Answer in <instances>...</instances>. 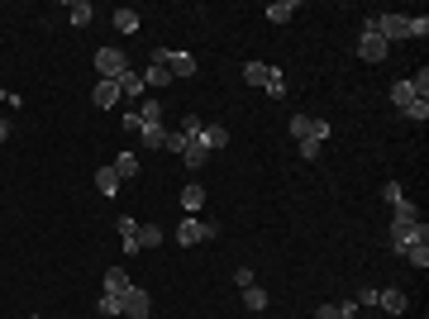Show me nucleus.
Masks as SVG:
<instances>
[{
    "mask_svg": "<svg viewBox=\"0 0 429 319\" xmlns=\"http://www.w3.org/2000/svg\"><path fill=\"white\" fill-rule=\"evenodd\" d=\"M67 19H72V29H86V24L95 19L91 0H72V5H67Z\"/></svg>",
    "mask_w": 429,
    "mask_h": 319,
    "instance_id": "nucleus-14",
    "label": "nucleus"
},
{
    "mask_svg": "<svg viewBox=\"0 0 429 319\" xmlns=\"http://www.w3.org/2000/svg\"><path fill=\"white\" fill-rule=\"evenodd\" d=\"M5 139H10V119H0V144H5Z\"/></svg>",
    "mask_w": 429,
    "mask_h": 319,
    "instance_id": "nucleus-40",
    "label": "nucleus"
},
{
    "mask_svg": "<svg viewBox=\"0 0 429 319\" xmlns=\"http://www.w3.org/2000/svg\"><path fill=\"white\" fill-rule=\"evenodd\" d=\"M91 105L95 110H115V105H120V81H95Z\"/></svg>",
    "mask_w": 429,
    "mask_h": 319,
    "instance_id": "nucleus-9",
    "label": "nucleus"
},
{
    "mask_svg": "<svg viewBox=\"0 0 429 319\" xmlns=\"http://www.w3.org/2000/svg\"><path fill=\"white\" fill-rule=\"evenodd\" d=\"M415 100H429V96H415L411 77H406V81H396V86H391V105H396V110H406V105H415Z\"/></svg>",
    "mask_w": 429,
    "mask_h": 319,
    "instance_id": "nucleus-13",
    "label": "nucleus"
},
{
    "mask_svg": "<svg viewBox=\"0 0 429 319\" xmlns=\"http://www.w3.org/2000/svg\"><path fill=\"white\" fill-rule=\"evenodd\" d=\"M115 172H120V181H134L139 176V153H120L115 158Z\"/></svg>",
    "mask_w": 429,
    "mask_h": 319,
    "instance_id": "nucleus-20",
    "label": "nucleus"
},
{
    "mask_svg": "<svg viewBox=\"0 0 429 319\" xmlns=\"http://www.w3.org/2000/svg\"><path fill=\"white\" fill-rule=\"evenodd\" d=\"M162 139H167V129H162V124H143L139 129V144L143 148H162Z\"/></svg>",
    "mask_w": 429,
    "mask_h": 319,
    "instance_id": "nucleus-23",
    "label": "nucleus"
},
{
    "mask_svg": "<svg viewBox=\"0 0 429 319\" xmlns=\"http://www.w3.org/2000/svg\"><path fill=\"white\" fill-rule=\"evenodd\" d=\"M386 53H391V43L372 29V19H363V33H358V58H363V63H386Z\"/></svg>",
    "mask_w": 429,
    "mask_h": 319,
    "instance_id": "nucleus-2",
    "label": "nucleus"
},
{
    "mask_svg": "<svg viewBox=\"0 0 429 319\" xmlns=\"http://www.w3.org/2000/svg\"><path fill=\"white\" fill-rule=\"evenodd\" d=\"M315 319H339V305H319V310H315Z\"/></svg>",
    "mask_w": 429,
    "mask_h": 319,
    "instance_id": "nucleus-39",
    "label": "nucleus"
},
{
    "mask_svg": "<svg viewBox=\"0 0 429 319\" xmlns=\"http://www.w3.org/2000/svg\"><path fill=\"white\" fill-rule=\"evenodd\" d=\"M268 96H272V100H286V96H291V91H286V77L277 72V67L268 72Z\"/></svg>",
    "mask_w": 429,
    "mask_h": 319,
    "instance_id": "nucleus-28",
    "label": "nucleus"
},
{
    "mask_svg": "<svg viewBox=\"0 0 429 319\" xmlns=\"http://www.w3.org/2000/svg\"><path fill=\"white\" fill-rule=\"evenodd\" d=\"M339 319H353V315H339Z\"/></svg>",
    "mask_w": 429,
    "mask_h": 319,
    "instance_id": "nucleus-42",
    "label": "nucleus"
},
{
    "mask_svg": "<svg viewBox=\"0 0 429 319\" xmlns=\"http://www.w3.org/2000/svg\"><path fill=\"white\" fill-rule=\"evenodd\" d=\"M201 144H206V153H224V148H229V129L224 124H206L201 129Z\"/></svg>",
    "mask_w": 429,
    "mask_h": 319,
    "instance_id": "nucleus-11",
    "label": "nucleus"
},
{
    "mask_svg": "<svg viewBox=\"0 0 429 319\" xmlns=\"http://www.w3.org/2000/svg\"><path fill=\"white\" fill-rule=\"evenodd\" d=\"M139 77H143V86H153V91H158V86H172V72L162 63H148V72H139Z\"/></svg>",
    "mask_w": 429,
    "mask_h": 319,
    "instance_id": "nucleus-17",
    "label": "nucleus"
},
{
    "mask_svg": "<svg viewBox=\"0 0 429 319\" xmlns=\"http://www.w3.org/2000/svg\"><path fill=\"white\" fill-rule=\"evenodd\" d=\"M268 72H272L268 63H243V81L248 86H268Z\"/></svg>",
    "mask_w": 429,
    "mask_h": 319,
    "instance_id": "nucleus-22",
    "label": "nucleus"
},
{
    "mask_svg": "<svg viewBox=\"0 0 429 319\" xmlns=\"http://www.w3.org/2000/svg\"><path fill=\"white\" fill-rule=\"evenodd\" d=\"M401 114H406L411 124H425V119H429V100H415V105H406Z\"/></svg>",
    "mask_w": 429,
    "mask_h": 319,
    "instance_id": "nucleus-30",
    "label": "nucleus"
},
{
    "mask_svg": "<svg viewBox=\"0 0 429 319\" xmlns=\"http://www.w3.org/2000/svg\"><path fill=\"white\" fill-rule=\"evenodd\" d=\"M120 186H125V181H120L115 167H95V191H100V195H115Z\"/></svg>",
    "mask_w": 429,
    "mask_h": 319,
    "instance_id": "nucleus-15",
    "label": "nucleus"
},
{
    "mask_svg": "<svg viewBox=\"0 0 429 319\" xmlns=\"http://www.w3.org/2000/svg\"><path fill=\"white\" fill-rule=\"evenodd\" d=\"M120 305H125V319H148V315H153V301H148V291H143L139 281L120 296Z\"/></svg>",
    "mask_w": 429,
    "mask_h": 319,
    "instance_id": "nucleus-7",
    "label": "nucleus"
},
{
    "mask_svg": "<svg viewBox=\"0 0 429 319\" xmlns=\"http://www.w3.org/2000/svg\"><path fill=\"white\" fill-rule=\"evenodd\" d=\"M353 301H358V305H377V291H372V286H363L358 296H353Z\"/></svg>",
    "mask_w": 429,
    "mask_h": 319,
    "instance_id": "nucleus-38",
    "label": "nucleus"
},
{
    "mask_svg": "<svg viewBox=\"0 0 429 319\" xmlns=\"http://www.w3.org/2000/svg\"><path fill=\"white\" fill-rule=\"evenodd\" d=\"M291 15H296V0H277V5H268V19H272V24H286Z\"/></svg>",
    "mask_w": 429,
    "mask_h": 319,
    "instance_id": "nucleus-24",
    "label": "nucleus"
},
{
    "mask_svg": "<svg viewBox=\"0 0 429 319\" xmlns=\"http://www.w3.org/2000/svg\"><path fill=\"white\" fill-rule=\"evenodd\" d=\"M95 67H100V81H120L129 72V58L120 48H95Z\"/></svg>",
    "mask_w": 429,
    "mask_h": 319,
    "instance_id": "nucleus-5",
    "label": "nucleus"
},
{
    "mask_svg": "<svg viewBox=\"0 0 429 319\" xmlns=\"http://www.w3.org/2000/svg\"><path fill=\"white\" fill-rule=\"evenodd\" d=\"M153 63H162V67H167V72H172V81L196 77V58H191V53H176V48H153Z\"/></svg>",
    "mask_w": 429,
    "mask_h": 319,
    "instance_id": "nucleus-3",
    "label": "nucleus"
},
{
    "mask_svg": "<svg viewBox=\"0 0 429 319\" xmlns=\"http://www.w3.org/2000/svg\"><path fill=\"white\" fill-rule=\"evenodd\" d=\"M176 205L186 210L191 220H196V215L206 210V186H201V181H186V186H181V200H176Z\"/></svg>",
    "mask_w": 429,
    "mask_h": 319,
    "instance_id": "nucleus-8",
    "label": "nucleus"
},
{
    "mask_svg": "<svg viewBox=\"0 0 429 319\" xmlns=\"http://www.w3.org/2000/svg\"><path fill=\"white\" fill-rule=\"evenodd\" d=\"M181 158H186V167H206L210 153H206V144H201V139H186V153H181Z\"/></svg>",
    "mask_w": 429,
    "mask_h": 319,
    "instance_id": "nucleus-21",
    "label": "nucleus"
},
{
    "mask_svg": "<svg viewBox=\"0 0 429 319\" xmlns=\"http://www.w3.org/2000/svg\"><path fill=\"white\" fill-rule=\"evenodd\" d=\"M143 91H148V86H143V77H139V72H125V77H120V96L143 100Z\"/></svg>",
    "mask_w": 429,
    "mask_h": 319,
    "instance_id": "nucleus-19",
    "label": "nucleus"
},
{
    "mask_svg": "<svg viewBox=\"0 0 429 319\" xmlns=\"http://www.w3.org/2000/svg\"><path fill=\"white\" fill-rule=\"evenodd\" d=\"M158 243H162L158 224H139V253H143V248H158Z\"/></svg>",
    "mask_w": 429,
    "mask_h": 319,
    "instance_id": "nucleus-26",
    "label": "nucleus"
},
{
    "mask_svg": "<svg viewBox=\"0 0 429 319\" xmlns=\"http://www.w3.org/2000/svg\"><path fill=\"white\" fill-rule=\"evenodd\" d=\"M134 114H139V124H162V105H158L153 96H143V100H139V110H134Z\"/></svg>",
    "mask_w": 429,
    "mask_h": 319,
    "instance_id": "nucleus-18",
    "label": "nucleus"
},
{
    "mask_svg": "<svg viewBox=\"0 0 429 319\" xmlns=\"http://www.w3.org/2000/svg\"><path fill=\"white\" fill-rule=\"evenodd\" d=\"M33 319H38V315H33Z\"/></svg>",
    "mask_w": 429,
    "mask_h": 319,
    "instance_id": "nucleus-43",
    "label": "nucleus"
},
{
    "mask_svg": "<svg viewBox=\"0 0 429 319\" xmlns=\"http://www.w3.org/2000/svg\"><path fill=\"white\" fill-rule=\"evenodd\" d=\"M5 96H10V91H5V86H0V100H5Z\"/></svg>",
    "mask_w": 429,
    "mask_h": 319,
    "instance_id": "nucleus-41",
    "label": "nucleus"
},
{
    "mask_svg": "<svg viewBox=\"0 0 429 319\" xmlns=\"http://www.w3.org/2000/svg\"><path fill=\"white\" fill-rule=\"evenodd\" d=\"M372 29H377L386 43H396V38H411V15H372Z\"/></svg>",
    "mask_w": 429,
    "mask_h": 319,
    "instance_id": "nucleus-6",
    "label": "nucleus"
},
{
    "mask_svg": "<svg viewBox=\"0 0 429 319\" xmlns=\"http://www.w3.org/2000/svg\"><path fill=\"white\" fill-rule=\"evenodd\" d=\"M115 229H120V248H125V253H139V220L120 215V224H115Z\"/></svg>",
    "mask_w": 429,
    "mask_h": 319,
    "instance_id": "nucleus-12",
    "label": "nucleus"
},
{
    "mask_svg": "<svg viewBox=\"0 0 429 319\" xmlns=\"http://www.w3.org/2000/svg\"><path fill=\"white\" fill-rule=\"evenodd\" d=\"M206 239H220V224H210V220H181L176 224V243L181 248H196V243H206Z\"/></svg>",
    "mask_w": 429,
    "mask_h": 319,
    "instance_id": "nucleus-1",
    "label": "nucleus"
},
{
    "mask_svg": "<svg viewBox=\"0 0 429 319\" xmlns=\"http://www.w3.org/2000/svg\"><path fill=\"white\" fill-rule=\"evenodd\" d=\"M162 153H186V134H181V129L167 134V139H162Z\"/></svg>",
    "mask_w": 429,
    "mask_h": 319,
    "instance_id": "nucleus-32",
    "label": "nucleus"
},
{
    "mask_svg": "<svg viewBox=\"0 0 429 319\" xmlns=\"http://www.w3.org/2000/svg\"><path fill=\"white\" fill-rule=\"evenodd\" d=\"M334 129H329V119H315V114H291V139L301 144V139H315V144H324Z\"/></svg>",
    "mask_w": 429,
    "mask_h": 319,
    "instance_id": "nucleus-4",
    "label": "nucleus"
},
{
    "mask_svg": "<svg viewBox=\"0 0 429 319\" xmlns=\"http://www.w3.org/2000/svg\"><path fill=\"white\" fill-rule=\"evenodd\" d=\"M105 319H125V305H120V296H100V305H95Z\"/></svg>",
    "mask_w": 429,
    "mask_h": 319,
    "instance_id": "nucleus-29",
    "label": "nucleus"
},
{
    "mask_svg": "<svg viewBox=\"0 0 429 319\" xmlns=\"http://www.w3.org/2000/svg\"><path fill=\"white\" fill-rule=\"evenodd\" d=\"M115 29L120 33H139V10H115Z\"/></svg>",
    "mask_w": 429,
    "mask_h": 319,
    "instance_id": "nucleus-25",
    "label": "nucleus"
},
{
    "mask_svg": "<svg viewBox=\"0 0 429 319\" xmlns=\"http://www.w3.org/2000/svg\"><path fill=\"white\" fill-rule=\"evenodd\" d=\"M201 129H206V124H201L196 114H186V124H181V134H186V139H201Z\"/></svg>",
    "mask_w": 429,
    "mask_h": 319,
    "instance_id": "nucleus-37",
    "label": "nucleus"
},
{
    "mask_svg": "<svg viewBox=\"0 0 429 319\" xmlns=\"http://www.w3.org/2000/svg\"><path fill=\"white\" fill-rule=\"evenodd\" d=\"M234 286H238V291H243V286H258V281H253V267H238V271H234Z\"/></svg>",
    "mask_w": 429,
    "mask_h": 319,
    "instance_id": "nucleus-35",
    "label": "nucleus"
},
{
    "mask_svg": "<svg viewBox=\"0 0 429 319\" xmlns=\"http://www.w3.org/2000/svg\"><path fill=\"white\" fill-rule=\"evenodd\" d=\"M243 305H248L253 315H258V310H268V291H263V286H243Z\"/></svg>",
    "mask_w": 429,
    "mask_h": 319,
    "instance_id": "nucleus-27",
    "label": "nucleus"
},
{
    "mask_svg": "<svg viewBox=\"0 0 429 319\" xmlns=\"http://www.w3.org/2000/svg\"><path fill=\"white\" fill-rule=\"evenodd\" d=\"M129 286H134V281H129L125 267H110V271H105V296H125Z\"/></svg>",
    "mask_w": 429,
    "mask_h": 319,
    "instance_id": "nucleus-16",
    "label": "nucleus"
},
{
    "mask_svg": "<svg viewBox=\"0 0 429 319\" xmlns=\"http://www.w3.org/2000/svg\"><path fill=\"white\" fill-rule=\"evenodd\" d=\"M319 153H324V144H315V139H301V158H305V162H319Z\"/></svg>",
    "mask_w": 429,
    "mask_h": 319,
    "instance_id": "nucleus-33",
    "label": "nucleus"
},
{
    "mask_svg": "<svg viewBox=\"0 0 429 319\" xmlns=\"http://www.w3.org/2000/svg\"><path fill=\"white\" fill-rule=\"evenodd\" d=\"M429 33V19L425 15H411V38H425Z\"/></svg>",
    "mask_w": 429,
    "mask_h": 319,
    "instance_id": "nucleus-34",
    "label": "nucleus"
},
{
    "mask_svg": "<svg viewBox=\"0 0 429 319\" xmlns=\"http://www.w3.org/2000/svg\"><path fill=\"white\" fill-rule=\"evenodd\" d=\"M377 305L386 310V315H406V305L411 301H406V291L401 286H386V291H377Z\"/></svg>",
    "mask_w": 429,
    "mask_h": 319,
    "instance_id": "nucleus-10",
    "label": "nucleus"
},
{
    "mask_svg": "<svg viewBox=\"0 0 429 319\" xmlns=\"http://www.w3.org/2000/svg\"><path fill=\"white\" fill-rule=\"evenodd\" d=\"M381 195H386V205H391V210L406 205V191H401V181H386V186H381Z\"/></svg>",
    "mask_w": 429,
    "mask_h": 319,
    "instance_id": "nucleus-31",
    "label": "nucleus"
},
{
    "mask_svg": "<svg viewBox=\"0 0 429 319\" xmlns=\"http://www.w3.org/2000/svg\"><path fill=\"white\" fill-rule=\"evenodd\" d=\"M411 86H415V96H425V91H429V72H425V67L411 77Z\"/></svg>",
    "mask_w": 429,
    "mask_h": 319,
    "instance_id": "nucleus-36",
    "label": "nucleus"
}]
</instances>
